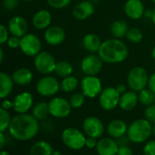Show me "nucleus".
Listing matches in <instances>:
<instances>
[{
	"instance_id": "obj_12",
	"label": "nucleus",
	"mask_w": 155,
	"mask_h": 155,
	"mask_svg": "<svg viewBox=\"0 0 155 155\" xmlns=\"http://www.w3.org/2000/svg\"><path fill=\"white\" fill-rule=\"evenodd\" d=\"M103 68V61L98 54H91L81 62V69L85 75H97Z\"/></svg>"
},
{
	"instance_id": "obj_16",
	"label": "nucleus",
	"mask_w": 155,
	"mask_h": 155,
	"mask_svg": "<svg viewBox=\"0 0 155 155\" xmlns=\"http://www.w3.org/2000/svg\"><path fill=\"white\" fill-rule=\"evenodd\" d=\"M7 28L11 35L22 37L27 34L28 23L25 17L21 15H15L9 20L7 24Z\"/></svg>"
},
{
	"instance_id": "obj_51",
	"label": "nucleus",
	"mask_w": 155,
	"mask_h": 155,
	"mask_svg": "<svg viewBox=\"0 0 155 155\" xmlns=\"http://www.w3.org/2000/svg\"><path fill=\"white\" fill-rule=\"evenodd\" d=\"M152 21H153V25H155V8L153 9V17H152Z\"/></svg>"
},
{
	"instance_id": "obj_50",
	"label": "nucleus",
	"mask_w": 155,
	"mask_h": 155,
	"mask_svg": "<svg viewBox=\"0 0 155 155\" xmlns=\"http://www.w3.org/2000/svg\"><path fill=\"white\" fill-rule=\"evenodd\" d=\"M151 55H152V57H153V59L155 60V46L153 48V50H152V53H151Z\"/></svg>"
},
{
	"instance_id": "obj_35",
	"label": "nucleus",
	"mask_w": 155,
	"mask_h": 155,
	"mask_svg": "<svg viewBox=\"0 0 155 155\" xmlns=\"http://www.w3.org/2000/svg\"><path fill=\"white\" fill-rule=\"evenodd\" d=\"M72 0H46L48 5L54 9H63L66 7Z\"/></svg>"
},
{
	"instance_id": "obj_57",
	"label": "nucleus",
	"mask_w": 155,
	"mask_h": 155,
	"mask_svg": "<svg viewBox=\"0 0 155 155\" xmlns=\"http://www.w3.org/2000/svg\"><path fill=\"white\" fill-rule=\"evenodd\" d=\"M88 1H92V2H93V1H94V0H88Z\"/></svg>"
},
{
	"instance_id": "obj_13",
	"label": "nucleus",
	"mask_w": 155,
	"mask_h": 155,
	"mask_svg": "<svg viewBox=\"0 0 155 155\" xmlns=\"http://www.w3.org/2000/svg\"><path fill=\"white\" fill-rule=\"evenodd\" d=\"M83 129L88 137H93L95 139L100 138L104 132V127L102 121L94 116H90L84 119L83 123Z\"/></svg>"
},
{
	"instance_id": "obj_25",
	"label": "nucleus",
	"mask_w": 155,
	"mask_h": 155,
	"mask_svg": "<svg viewBox=\"0 0 155 155\" xmlns=\"http://www.w3.org/2000/svg\"><path fill=\"white\" fill-rule=\"evenodd\" d=\"M14 84L12 76L5 72L0 73V98L5 99L11 94Z\"/></svg>"
},
{
	"instance_id": "obj_39",
	"label": "nucleus",
	"mask_w": 155,
	"mask_h": 155,
	"mask_svg": "<svg viewBox=\"0 0 155 155\" xmlns=\"http://www.w3.org/2000/svg\"><path fill=\"white\" fill-rule=\"evenodd\" d=\"M143 155H155V141L151 140L146 143L143 148Z\"/></svg>"
},
{
	"instance_id": "obj_14",
	"label": "nucleus",
	"mask_w": 155,
	"mask_h": 155,
	"mask_svg": "<svg viewBox=\"0 0 155 155\" xmlns=\"http://www.w3.org/2000/svg\"><path fill=\"white\" fill-rule=\"evenodd\" d=\"M44 38L49 45L56 46L63 44L65 40V31L59 25H50L45 29Z\"/></svg>"
},
{
	"instance_id": "obj_21",
	"label": "nucleus",
	"mask_w": 155,
	"mask_h": 155,
	"mask_svg": "<svg viewBox=\"0 0 155 155\" xmlns=\"http://www.w3.org/2000/svg\"><path fill=\"white\" fill-rule=\"evenodd\" d=\"M139 97L137 92L134 91H126L124 94H121L119 106L124 111H131L134 109L138 104Z\"/></svg>"
},
{
	"instance_id": "obj_42",
	"label": "nucleus",
	"mask_w": 155,
	"mask_h": 155,
	"mask_svg": "<svg viewBox=\"0 0 155 155\" xmlns=\"http://www.w3.org/2000/svg\"><path fill=\"white\" fill-rule=\"evenodd\" d=\"M97 143L98 142H96V139L95 138L87 137L86 138V141H85V146L87 148H89V149H94V148H96Z\"/></svg>"
},
{
	"instance_id": "obj_44",
	"label": "nucleus",
	"mask_w": 155,
	"mask_h": 155,
	"mask_svg": "<svg viewBox=\"0 0 155 155\" xmlns=\"http://www.w3.org/2000/svg\"><path fill=\"white\" fill-rule=\"evenodd\" d=\"M14 107V103L11 102L10 100H7V99H4V101L2 102L1 104V108L5 109V110H9L11 108Z\"/></svg>"
},
{
	"instance_id": "obj_2",
	"label": "nucleus",
	"mask_w": 155,
	"mask_h": 155,
	"mask_svg": "<svg viewBox=\"0 0 155 155\" xmlns=\"http://www.w3.org/2000/svg\"><path fill=\"white\" fill-rule=\"evenodd\" d=\"M98 55L104 63L119 64L127 59L129 50L127 45L121 39L114 37L102 43Z\"/></svg>"
},
{
	"instance_id": "obj_53",
	"label": "nucleus",
	"mask_w": 155,
	"mask_h": 155,
	"mask_svg": "<svg viewBox=\"0 0 155 155\" xmlns=\"http://www.w3.org/2000/svg\"><path fill=\"white\" fill-rule=\"evenodd\" d=\"M0 155H11L8 152H6V151H2L1 152V153H0Z\"/></svg>"
},
{
	"instance_id": "obj_47",
	"label": "nucleus",
	"mask_w": 155,
	"mask_h": 155,
	"mask_svg": "<svg viewBox=\"0 0 155 155\" xmlns=\"http://www.w3.org/2000/svg\"><path fill=\"white\" fill-rule=\"evenodd\" d=\"M5 144V134L4 133H0V148H4Z\"/></svg>"
},
{
	"instance_id": "obj_8",
	"label": "nucleus",
	"mask_w": 155,
	"mask_h": 155,
	"mask_svg": "<svg viewBox=\"0 0 155 155\" xmlns=\"http://www.w3.org/2000/svg\"><path fill=\"white\" fill-rule=\"evenodd\" d=\"M121 94L116 87H106L99 95V104L105 111H112L119 105Z\"/></svg>"
},
{
	"instance_id": "obj_17",
	"label": "nucleus",
	"mask_w": 155,
	"mask_h": 155,
	"mask_svg": "<svg viewBox=\"0 0 155 155\" xmlns=\"http://www.w3.org/2000/svg\"><path fill=\"white\" fill-rule=\"evenodd\" d=\"M34 102V98L32 94L29 92H23L17 94L13 103H14V107L13 109L15 110V113L17 114H26L32 107Z\"/></svg>"
},
{
	"instance_id": "obj_40",
	"label": "nucleus",
	"mask_w": 155,
	"mask_h": 155,
	"mask_svg": "<svg viewBox=\"0 0 155 155\" xmlns=\"http://www.w3.org/2000/svg\"><path fill=\"white\" fill-rule=\"evenodd\" d=\"M19 0H3V7L7 11H12L17 7Z\"/></svg>"
},
{
	"instance_id": "obj_22",
	"label": "nucleus",
	"mask_w": 155,
	"mask_h": 155,
	"mask_svg": "<svg viewBox=\"0 0 155 155\" xmlns=\"http://www.w3.org/2000/svg\"><path fill=\"white\" fill-rule=\"evenodd\" d=\"M128 131V126L123 120H113L107 126V132L112 138L118 139L125 135Z\"/></svg>"
},
{
	"instance_id": "obj_5",
	"label": "nucleus",
	"mask_w": 155,
	"mask_h": 155,
	"mask_svg": "<svg viewBox=\"0 0 155 155\" xmlns=\"http://www.w3.org/2000/svg\"><path fill=\"white\" fill-rule=\"evenodd\" d=\"M62 141L64 144L69 149L77 151L85 146L86 137L77 128L68 127L62 133Z\"/></svg>"
},
{
	"instance_id": "obj_31",
	"label": "nucleus",
	"mask_w": 155,
	"mask_h": 155,
	"mask_svg": "<svg viewBox=\"0 0 155 155\" xmlns=\"http://www.w3.org/2000/svg\"><path fill=\"white\" fill-rule=\"evenodd\" d=\"M138 97H139V102L146 106L153 104V103L155 102V94L149 88L148 89L145 88L140 91L138 94Z\"/></svg>"
},
{
	"instance_id": "obj_7",
	"label": "nucleus",
	"mask_w": 155,
	"mask_h": 155,
	"mask_svg": "<svg viewBox=\"0 0 155 155\" xmlns=\"http://www.w3.org/2000/svg\"><path fill=\"white\" fill-rule=\"evenodd\" d=\"M36 92L45 97H50L58 93L61 89L60 83L58 80L52 75H45L39 79L36 84Z\"/></svg>"
},
{
	"instance_id": "obj_18",
	"label": "nucleus",
	"mask_w": 155,
	"mask_h": 155,
	"mask_svg": "<svg viewBox=\"0 0 155 155\" xmlns=\"http://www.w3.org/2000/svg\"><path fill=\"white\" fill-rule=\"evenodd\" d=\"M124 13L125 15L133 19L138 20L144 15L145 7L142 0H127L124 4Z\"/></svg>"
},
{
	"instance_id": "obj_38",
	"label": "nucleus",
	"mask_w": 155,
	"mask_h": 155,
	"mask_svg": "<svg viewBox=\"0 0 155 155\" xmlns=\"http://www.w3.org/2000/svg\"><path fill=\"white\" fill-rule=\"evenodd\" d=\"M9 38V30L5 25H0V45H3L6 44Z\"/></svg>"
},
{
	"instance_id": "obj_45",
	"label": "nucleus",
	"mask_w": 155,
	"mask_h": 155,
	"mask_svg": "<svg viewBox=\"0 0 155 155\" xmlns=\"http://www.w3.org/2000/svg\"><path fill=\"white\" fill-rule=\"evenodd\" d=\"M117 141V143H118V145H119V147L120 146H124V145H127L128 144V143L129 142H131L130 141V139H129V137L127 136H123V137H121V138H118V139H116Z\"/></svg>"
},
{
	"instance_id": "obj_26",
	"label": "nucleus",
	"mask_w": 155,
	"mask_h": 155,
	"mask_svg": "<svg viewBox=\"0 0 155 155\" xmlns=\"http://www.w3.org/2000/svg\"><path fill=\"white\" fill-rule=\"evenodd\" d=\"M129 30L127 23L124 20H114L110 25V32L114 38L122 39L126 36V34Z\"/></svg>"
},
{
	"instance_id": "obj_27",
	"label": "nucleus",
	"mask_w": 155,
	"mask_h": 155,
	"mask_svg": "<svg viewBox=\"0 0 155 155\" xmlns=\"http://www.w3.org/2000/svg\"><path fill=\"white\" fill-rule=\"evenodd\" d=\"M53 146L46 141H39L32 145L29 151L30 155H52Z\"/></svg>"
},
{
	"instance_id": "obj_4",
	"label": "nucleus",
	"mask_w": 155,
	"mask_h": 155,
	"mask_svg": "<svg viewBox=\"0 0 155 155\" xmlns=\"http://www.w3.org/2000/svg\"><path fill=\"white\" fill-rule=\"evenodd\" d=\"M149 75L147 71L142 66H135L132 68L127 75V84L131 90L140 92L148 86Z\"/></svg>"
},
{
	"instance_id": "obj_37",
	"label": "nucleus",
	"mask_w": 155,
	"mask_h": 155,
	"mask_svg": "<svg viewBox=\"0 0 155 155\" xmlns=\"http://www.w3.org/2000/svg\"><path fill=\"white\" fill-rule=\"evenodd\" d=\"M8 47L12 49H16L20 48V44H21V37L15 36V35H10L7 42H6Z\"/></svg>"
},
{
	"instance_id": "obj_15",
	"label": "nucleus",
	"mask_w": 155,
	"mask_h": 155,
	"mask_svg": "<svg viewBox=\"0 0 155 155\" xmlns=\"http://www.w3.org/2000/svg\"><path fill=\"white\" fill-rule=\"evenodd\" d=\"M95 12V6L92 1L84 0L76 4L72 11L73 16L79 21L85 20L92 16Z\"/></svg>"
},
{
	"instance_id": "obj_32",
	"label": "nucleus",
	"mask_w": 155,
	"mask_h": 155,
	"mask_svg": "<svg viewBox=\"0 0 155 155\" xmlns=\"http://www.w3.org/2000/svg\"><path fill=\"white\" fill-rule=\"evenodd\" d=\"M12 117L10 116L7 110L0 108V132L4 133L9 129Z\"/></svg>"
},
{
	"instance_id": "obj_19",
	"label": "nucleus",
	"mask_w": 155,
	"mask_h": 155,
	"mask_svg": "<svg viewBox=\"0 0 155 155\" xmlns=\"http://www.w3.org/2000/svg\"><path fill=\"white\" fill-rule=\"evenodd\" d=\"M52 23V15L46 9H40L32 17L33 26L37 30L47 29Z\"/></svg>"
},
{
	"instance_id": "obj_48",
	"label": "nucleus",
	"mask_w": 155,
	"mask_h": 155,
	"mask_svg": "<svg viewBox=\"0 0 155 155\" xmlns=\"http://www.w3.org/2000/svg\"><path fill=\"white\" fill-rule=\"evenodd\" d=\"M116 89H117V91H118L121 94H124V93L126 92V87H125L124 84H119V85L116 87Z\"/></svg>"
},
{
	"instance_id": "obj_6",
	"label": "nucleus",
	"mask_w": 155,
	"mask_h": 155,
	"mask_svg": "<svg viewBox=\"0 0 155 155\" xmlns=\"http://www.w3.org/2000/svg\"><path fill=\"white\" fill-rule=\"evenodd\" d=\"M56 63L54 55L46 51H41L34 57V66L35 70L44 75H49L54 73Z\"/></svg>"
},
{
	"instance_id": "obj_20",
	"label": "nucleus",
	"mask_w": 155,
	"mask_h": 155,
	"mask_svg": "<svg viewBox=\"0 0 155 155\" xmlns=\"http://www.w3.org/2000/svg\"><path fill=\"white\" fill-rule=\"evenodd\" d=\"M119 145L112 138H102L96 145V152L99 155H117Z\"/></svg>"
},
{
	"instance_id": "obj_41",
	"label": "nucleus",
	"mask_w": 155,
	"mask_h": 155,
	"mask_svg": "<svg viewBox=\"0 0 155 155\" xmlns=\"http://www.w3.org/2000/svg\"><path fill=\"white\" fill-rule=\"evenodd\" d=\"M117 155H133V152L132 149L127 145L120 146L117 152Z\"/></svg>"
},
{
	"instance_id": "obj_36",
	"label": "nucleus",
	"mask_w": 155,
	"mask_h": 155,
	"mask_svg": "<svg viewBox=\"0 0 155 155\" xmlns=\"http://www.w3.org/2000/svg\"><path fill=\"white\" fill-rule=\"evenodd\" d=\"M145 118L152 124H155V104H152L147 106L144 112Z\"/></svg>"
},
{
	"instance_id": "obj_29",
	"label": "nucleus",
	"mask_w": 155,
	"mask_h": 155,
	"mask_svg": "<svg viewBox=\"0 0 155 155\" xmlns=\"http://www.w3.org/2000/svg\"><path fill=\"white\" fill-rule=\"evenodd\" d=\"M50 114L49 104L45 102L37 103L33 108V115L37 120H44Z\"/></svg>"
},
{
	"instance_id": "obj_52",
	"label": "nucleus",
	"mask_w": 155,
	"mask_h": 155,
	"mask_svg": "<svg viewBox=\"0 0 155 155\" xmlns=\"http://www.w3.org/2000/svg\"><path fill=\"white\" fill-rule=\"evenodd\" d=\"M52 155H63L59 151H54L53 152V153H52Z\"/></svg>"
},
{
	"instance_id": "obj_1",
	"label": "nucleus",
	"mask_w": 155,
	"mask_h": 155,
	"mask_svg": "<svg viewBox=\"0 0 155 155\" xmlns=\"http://www.w3.org/2000/svg\"><path fill=\"white\" fill-rule=\"evenodd\" d=\"M9 134L17 141H28L33 139L39 131L38 120L32 114H17L12 118Z\"/></svg>"
},
{
	"instance_id": "obj_10",
	"label": "nucleus",
	"mask_w": 155,
	"mask_h": 155,
	"mask_svg": "<svg viewBox=\"0 0 155 155\" xmlns=\"http://www.w3.org/2000/svg\"><path fill=\"white\" fill-rule=\"evenodd\" d=\"M81 90L85 97L94 98L103 91L102 82L96 75H85L81 81Z\"/></svg>"
},
{
	"instance_id": "obj_46",
	"label": "nucleus",
	"mask_w": 155,
	"mask_h": 155,
	"mask_svg": "<svg viewBox=\"0 0 155 155\" xmlns=\"http://www.w3.org/2000/svg\"><path fill=\"white\" fill-rule=\"evenodd\" d=\"M153 15V9L148 8V9H145V11H144V15H143V16H145L146 18L152 19Z\"/></svg>"
},
{
	"instance_id": "obj_30",
	"label": "nucleus",
	"mask_w": 155,
	"mask_h": 155,
	"mask_svg": "<svg viewBox=\"0 0 155 155\" xmlns=\"http://www.w3.org/2000/svg\"><path fill=\"white\" fill-rule=\"evenodd\" d=\"M78 84H79V82L77 78L72 75L63 78L62 82L60 83L61 90L64 93H71L76 90V88L78 87Z\"/></svg>"
},
{
	"instance_id": "obj_43",
	"label": "nucleus",
	"mask_w": 155,
	"mask_h": 155,
	"mask_svg": "<svg viewBox=\"0 0 155 155\" xmlns=\"http://www.w3.org/2000/svg\"><path fill=\"white\" fill-rule=\"evenodd\" d=\"M148 88L155 94V73L150 75L148 81Z\"/></svg>"
},
{
	"instance_id": "obj_9",
	"label": "nucleus",
	"mask_w": 155,
	"mask_h": 155,
	"mask_svg": "<svg viewBox=\"0 0 155 155\" xmlns=\"http://www.w3.org/2000/svg\"><path fill=\"white\" fill-rule=\"evenodd\" d=\"M20 49L23 54L27 56L35 57L37 55L42 49L41 40L32 33H27L24 36L21 37Z\"/></svg>"
},
{
	"instance_id": "obj_54",
	"label": "nucleus",
	"mask_w": 155,
	"mask_h": 155,
	"mask_svg": "<svg viewBox=\"0 0 155 155\" xmlns=\"http://www.w3.org/2000/svg\"><path fill=\"white\" fill-rule=\"evenodd\" d=\"M153 134L155 136V124H153Z\"/></svg>"
},
{
	"instance_id": "obj_11",
	"label": "nucleus",
	"mask_w": 155,
	"mask_h": 155,
	"mask_svg": "<svg viewBox=\"0 0 155 155\" xmlns=\"http://www.w3.org/2000/svg\"><path fill=\"white\" fill-rule=\"evenodd\" d=\"M48 104L50 114L55 118H65L72 111L70 102L63 97H54Z\"/></svg>"
},
{
	"instance_id": "obj_33",
	"label": "nucleus",
	"mask_w": 155,
	"mask_h": 155,
	"mask_svg": "<svg viewBox=\"0 0 155 155\" xmlns=\"http://www.w3.org/2000/svg\"><path fill=\"white\" fill-rule=\"evenodd\" d=\"M125 37L127 38L128 41L132 43H140L143 38V34L141 29L137 27H132L129 28Z\"/></svg>"
},
{
	"instance_id": "obj_24",
	"label": "nucleus",
	"mask_w": 155,
	"mask_h": 155,
	"mask_svg": "<svg viewBox=\"0 0 155 155\" xmlns=\"http://www.w3.org/2000/svg\"><path fill=\"white\" fill-rule=\"evenodd\" d=\"M102 43L103 42L101 41V38L96 34H94V33L86 34L83 38L84 48L92 54L98 53Z\"/></svg>"
},
{
	"instance_id": "obj_28",
	"label": "nucleus",
	"mask_w": 155,
	"mask_h": 155,
	"mask_svg": "<svg viewBox=\"0 0 155 155\" xmlns=\"http://www.w3.org/2000/svg\"><path fill=\"white\" fill-rule=\"evenodd\" d=\"M73 71H74L73 65L69 62L62 60V61H58L56 63V66H55V69H54V74L58 77L64 78V77L72 75Z\"/></svg>"
},
{
	"instance_id": "obj_56",
	"label": "nucleus",
	"mask_w": 155,
	"mask_h": 155,
	"mask_svg": "<svg viewBox=\"0 0 155 155\" xmlns=\"http://www.w3.org/2000/svg\"><path fill=\"white\" fill-rule=\"evenodd\" d=\"M152 1H153V3L155 4V0H152Z\"/></svg>"
},
{
	"instance_id": "obj_55",
	"label": "nucleus",
	"mask_w": 155,
	"mask_h": 155,
	"mask_svg": "<svg viewBox=\"0 0 155 155\" xmlns=\"http://www.w3.org/2000/svg\"><path fill=\"white\" fill-rule=\"evenodd\" d=\"M24 2H32V1H35V0H22Z\"/></svg>"
},
{
	"instance_id": "obj_23",
	"label": "nucleus",
	"mask_w": 155,
	"mask_h": 155,
	"mask_svg": "<svg viewBox=\"0 0 155 155\" xmlns=\"http://www.w3.org/2000/svg\"><path fill=\"white\" fill-rule=\"evenodd\" d=\"M11 76H12L14 83L15 84L21 85V86H25V85L29 84L33 81V77H34L31 70L25 68V67L16 69L12 74Z\"/></svg>"
},
{
	"instance_id": "obj_3",
	"label": "nucleus",
	"mask_w": 155,
	"mask_h": 155,
	"mask_svg": "<svg viewBox=\"0 0 155 155\" xmlns=\"http://www.w3.org/2000/svg\"><path fill=\"white\" fill-rule=\"evenodd\" d=\"M153 134V125L147 119H138L128 126L127 136L134 143H143Z\"/></svg>"
},
{
	"instance_id": "obj_34",
	"label": "nucleus",
	"mask_w": 155,
	"mask_h": 155,
	"mask_svg": "<svg viewBox=\"0 0 155 155\" xmlns=\"http://www.w3.org/2000/svg\"><path fill=\"white\" fill-rule=\"evenodd\" d=\"M84 100H85V96L84 95L83 93H75L70 97L69 102L72 108L77 109L83 106V104H84Z\"/></svg>"
},
{
	"instance_id": "obj_49",
	"label": "nucleus",
	"mask_w": 155,
	"mask_h": 155,
	"mask_svg": "<svg viewBox=\"0 0 155 155\" xmlns=\"http://www.w3.org/2000/svg\"><path fill=\"white\" fill-rule=\"evenodd\" d=\"M3 60H4V50H3V48L1 47V48H0V63H2Z\"/></svg>"
}]
</instances>
